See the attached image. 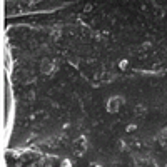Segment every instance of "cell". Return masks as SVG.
Here are the masks:
<instances>
[{"instance_id":"6da1fadb","label":"cell","mask_w":167,"mask_h":167,"mask_svg":"<svg viewBox=\"0 0 167 167\" xmlns=\"http://www.w3.org/2000/svg\"><path fill=\"white\" fill-rule=\"evenodd\" d=\"M109 111H111V112H115L117 111V109H119V99H115V97H112L111 99V102H109Z\"/></svg>"},{"instance_id":"7a4b0ae2","label":"cell","mask_w":167,"mask_h":167,"mask_svg":"<svg viewBox=\"0 0 167 167\" xmlns=\"http://www.w3.org/2000/svg\"><path fill=\"white\" fill-rule=\"evenodd\" d=\"M69 165H70V164H69L67 160H65V162H62V167H69Z\"/></svg>"}]
</instances>
